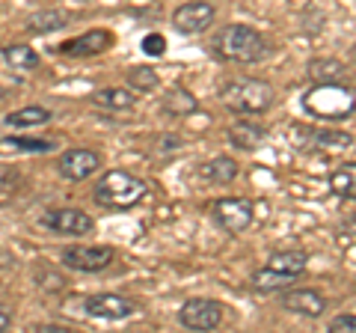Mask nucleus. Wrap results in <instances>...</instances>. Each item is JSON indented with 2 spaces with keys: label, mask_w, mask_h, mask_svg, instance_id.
I'll use <instances>...</instances> for the list:
<instances>
[{
  "label": "nucleus",
  "mask_w": 356,
  "mask_h": 333,
  "mask_svg": "<svg viewBox=\"0 0 356 333\" xmlns=\"http://www.w3.org/2000/svg\"><path fill=\"white\" fill-rule=\"evenodd\" d=\"M211 45H214L217 57L229 60V63H261L267 54H270V42L255 27H247V24L220 27Z\"/></svg>",
  "instance_id": "obj_1"
},
{
  "label": "nucleus",
  "mask_w": 356,
  "mask_h": 333,
  "mask_svg": "<svg viewBox=\"0 0 356 333\" xmlns=\"http://www.w3.org/2000/svg\"><path fill=\"white\" fill-rule=\"evenodd\" d=\"M220 102L238 116H259L273 107L276 93L270 84L259 81V77H235L220 90Z\"/></svg>",
  "instance_id": "obj_2"
},
{
  "label": "nucleus",
  "mask_w": 356,
  "mask_h": 333,
  "mask_svg": "<svg viewBox=\"0 0 356 333\" xmlns=\"http://www.w3.org/2000/svg\"><path fill=\"white\" fill-rule=\"evenodd\" d=\"M149 194V185L140 176H131L125 170H110L95 182V203L102 208H113V212H125V208L140 206Z\"/></svg>",
  "instance_id": "obj_3"
},
{
  "label": "nucleus",
  "mask_w": 356,
  "mask_h": 333,
  "mask_svg": "<svg viewBox=\"0 0 356 333\" xmlns=\"http://www.w3.org/2000/svg\"><path fill=\"white\" fill-rule=\"evenodd\" d=\"M303 110L321 122H341L353 116L356 95L350 86H341V84H315L303 95Z\"/></svg>",
  "instance_id": "obj_4"
},
{
  "label": "nucleus",
  "mask_w": 356,
  "mask_h": 333,
  "mask_svg": "<svg viewBox=\"0 0 356 333\" xmlns=\"http://www.w3.org/2000/svg\"><path fill=\"white\" fill-rule=\"evenodd\" d=\"M211 215H214L217 226L229 235H241L252 226V217H255V206L250 203L247 196H226V199H217L211 206Z\"/></svg>",
  "instance_id": "obj_5"
},
{
  "label": "nucleus",
  "mask_w": 356,
  "mask_h": 333,
  "mask_svg": "<svg viewBox=\"0 0 356 333\" xmlns=\"http://www.w3.org/2000/svg\"><path fill=\"white\" fill-rule=\"evenodd\" d=\"M116 259L113 247H104V244H72L60 253V262L72 271H83V274H98L104 271L110 262Z\"/></svg>",
  "instance_id": "obj_6"
},
{
  "label": "nucleus",
  "mask_w": 356,
  "mask_h": 333,
  "mask_svg": "<svg viewBox=\"0 0 356 333\" xmlns=\"http://www.w3.org/2000/svg\"><path fill=\"white\" fill-rule=\"evenodd\" d=\"M178 321L187 330H217L222 321V307L211 297H191L178 309Z\"/></svg>",
  "instance_id": "obj_7"
},
{
  "label": "nucleus",
  "mask_w": 356,
  "mask_h": 333,
  "mask_svg": "<svg viewBox=\"0 0 356 333\" xmlns=\"http://www.w3.org/2000/svg\"><path fill=\"white\" fill-rule=\"evenodd\" d=\"M42 226L54 235H89L95 229V220L81 208H54L42 215Z\"/></svg>",
  "instance_id": "obj_8"
},
{
  "label": "nucleus",
  "mask_w": 356,
  "mask_h": 333,
  "mask_svg": "<svg viewBox=\"0 0 356 333\" xmlns=\"http://www.w3.org/2000/svg\"><path fill=\"white\" fill-rule=\"evenodd\" d=\"M102 170V155L95 149H69L60 155V176L69 182H83Z\"/></svg>",
  "instance_id": "obj_9"
},
{
  "label": "nucleus",
  "mask_w": 356,
  "mask_h": 333,
  "mask_svg": "<svg viewBox=\"0 0 356 333\" xmlns=\"http://www.w3.org/2000/svg\"><path fill=\"white\" fill-rule=\"evenodd\" d=\"M214 6L211 3H202V0H193V3H184L175 9L172 15V27L178 33H184V36H196V33H202L211 27V21H214Z\"/></svg>",
  "instance_id": "obj_10"
},
{
  "label": "nucleus",
  "mask_w": 356,
  "mask_h": 333,
  "mask_svg": "<svg viewBox=\"0 0 356 333\" xmlns=\"http://www.w3.org/2000/svg\"><path fill=\"white\" fill-rule=\"evenodd\" d=\"M83 307L92 318H107V321H122V318L137 313V304L134 301H128V297H122V295H110V292L89 295Z\"/></svg>",
  "instance_id": "obj_11"
},
{
  "label": "nucleus",
  "mask_w": 356,
  "mask_h": 333,
  "mask_svg": "<svg viewBox=\"0 0 356 333\" xmlns=\"http://www.w3.org/2000/svg\"><path fill=\"white\" fill-rule=\"evenodd\" d=\"M282 307L288 313H297L306 318H321L327 309V301L315 288H282Z\"/></svg>",
  "instance_id": "obj_12"
},
{
  "label": "nucleus",
  "mask_w": 356,
  "mask_h": 333,
  "mask_svg": "<svg viewBox=\"0 0 356 333\" xmlns=\"http://www.w3.org/2000/svg\"><path fill=\"white\" fill-rule=\"evenodd\" d=\"M110 45H113V33L110 30H89L83 36L63 42L57 51L65 54V57H95V54L110 51Z\"/></svg>",
  "instance_id": "obj_13"
},
{
  "label": "nucleus",
  "mask_w": 356,
  "mask_h": 333,
  "mask_svg": "<svg viewBox=\"0 0 356 333\" xmlns=\"http://www.w3.org/2000/svg\"><path fill=\"white\" fill-rule=\"evenodd\" d=\"M264 137H267V131L259 125V122H250V119H238L235 125L229 128V140L235 143L238 149H255V146H261Z\"/></svg>",
  "instance_id": "obj_14"
},
{
  "label": "nucleus",
  "mask_w": 356,
  "mask_h": 333,
  "mask_svg": "<svg viewBox=\"0 0 356 333\" xmlns=\"http://www.w3.org/2000/svg\"><path fill=\"white\" fill-rule=\"evenodd\" d=\"M161 107H163L166 116H191V114L199 110V102L187 90H181V86H172V90L163 95Z\"/></svg>",
  "instance_id": "obj_15"
},
{
  "label": "nucleus",
  "mask_w": 356,
  "mask_h": 333,
  "mask_svg": "<svg viewBox=\"0 0 356 333\" xmlns=\"http://www.w3.org/2000/svg\"><path fill=\"white\" fill-rule=\"evenodd\" d=\"M309 77L315 84H341L344 81V63L332 60V57H321L309 63Z\"/></svg>",
  "instance_id": "obj_16"
},
{
  "label": "nucleus",
  "mask_w": 356,
  "mask_h": 333,
  "mask_svg": "<svg viewBox=\"0 0 356 333\" xmlns=\"http://www.w3.org/2000/svg\"><path fill=\"white\" fill-rule=\"evenodd\" d=\"M57 143L48 137H3L0 140V155H18V152H54Z\"/></svg>",
  "instance_id": "obj_17"
},
{
  "label": "nucleus",
  "mask_w": 356,
  "mask_h": 333,
  "mask_svg": "<svg viewBox=\"0 0 356 333\" xmlns=\"http://www.w3.org/2000/svg\"><path fill=\"white\" fill-rule=\"evenodd\" d=\"M306 265H309V256H306L303 250H280V253H273V256H270V262H267V268L300 277V274L306 271Z\"/></svg>",
  "instance_id": "obj_18"
},
{
  "label": "nucleus",
  "mask_w": 356,
  "mask_h": 333,
  "mask_svg": "<svg viewBox=\"0 0 356 333\" xmlns=\"http://www.w3.org/2000/svg\"><path fill=\"white\" fill-rule=\"evenodd\" d=\"M92 102L98 107H107V110H128V107L137 104V95L128 93V90H119V86H107V90L92 93Z\"/></svg>",
  "instance_id": "obj_19"
},
{
  "label": "nucleus",
  "mask_w": 356,
  "mask_h": 333,
  "mask_svg": "<svg viewBox=\"0 0 356 333\" xmlns=\"http://www.w3.org/2000/svg\"><path fill=\"white\" fill-rule=\"evenodd\" d=\"M202 176L214 185H229V182H235V176H238V161L226 158V155H217L214 161H208L202 166Z\"/></svg>",
  "instance_id": "obj_20"
},
{
  "label": "nucleus",
  "mask_w": 356,
  "mask_h": 333,
  "mask_svg": "<svg viewBox=\"0 0 356 333\" xmlns=\"http://www.w3.org/2000/svg\"><path fill=\"white\" fill-rule=\"evenodd\" d=\"M297 280L294 274H282V271H273V268H259L252 274V286L259 288V292H282V288H288Z\"/></svg>",
  "instance_id": "obj_21"
},
{
  "label": "nucleus",
  "mask_w": 356,
  "mask_h": 333,
  "mask_svg": "<svg viewBox=\"0 0 356 333\" xmlns=\"http://www.w3.org/2000/svg\"><path fill=\"white\" fill-rule=\"evenodd\" d=\"M51 110L48 107H39V104H30V107H21L15 114L6 116V125L13 128H33V125H44V122H51Z\"/></svg>",
  "instance_id": "obj_22"
},
{
  "label": "nucleus",
  "mask_w": 356,
  "mask_h": 333,
  "mask_svg": "<svg viewBox=\"0 0 356 333\" xmlns=\"http://www.w3.org/2000/svg\"><path fill=\"white\" fill-rule=\"evenodd\" d=\"M3 60L18 72L39 69V54L33 51L30 45H9V48H3Z\"/></svg>",
  "instance_id": "obj_23"
},
{
  "label": "nucleus",
  "mask_w": 356,
  "mask_h": 333,
  "mask_svg": "<svg viewBox=\"0 0 356 333\" xmlns=\"http://www.w3.org/2000/svg\"><path fill=\"white\" fill-rule=\"evenodd\" d=\"M330 187H332V194L341 196V199H353L356 194V166L348 164V166H341V170L332 173V179H330Z\"/></svg>",
  "instance_id": "obj_24"
},
{
  "label": "nucleus",
  "mask_w": 356,
  "mask_h": 333,
  "mask_svg": "<svg viewBox=\"0 0 356 333\" xmlns=\"http://www.w3.org/2000/svg\"><path fill=\"white\" fill-rule=\"evenodd\" d=\"M65 24H69V21H65V15L60 13V9H44V13H36L30 18L27 30L30 33H54V30H60Z\"/></svg>",
  "instance_id": "obj_25"
},
{
  "label": "nucleus",
  "mask_w": 356,
  "mask_h": 333,
  "mask_svg": "<svg viewBox=\"0 0 356 333\" xmlns=\"http://www.w3.org/2000/svg\"><path fill=\"white\" fill-rule=\"evenodd\" d=\"M128 84L134 93H154L161 86V77L154 69H149V65H137V69L128 72Z\"/></svg>",
  "instance_id": "obj_26"
},
{
  "label": "nucleus",
  "mask_w": 356,
  "mask_h": 333,
  "mask_svg": "<svg viewBox=\"0 0 356 333\" xmlns=\"http://www.w3.org/2000/svg\"><path fill=\"white\" fill-rule=\"evenodd\" d=\"M306 134L315 140L318 146H339L341 149V146H350V143H353V137L344 134V131H321V128H312V131H306Z\"/></svg>",
  "instance_id": "obj_27"
},
{
  "label": "nucleus",
  "mask_w": 356,
  "mask_h": 333,
  "mask_svg": "<svg viewBox=\"0 0 356 333\" xmlns=\"http://www.w3.org/2000/svg\"><path fill=\"white\" fill-rule=\"evenodd\" d=\"M143 51L149 54V57H163L166 54V39L161 33H149L146 39H143Z\"/></svg>",
  "instance_id": "obj_28"
},
{
  "label": "nucleus",
  "mask_w": 356,
  "mask_h": 333,
  "mask_svg": "<svg viewBox=\"0 0 356 333\" xmlns=\"http://www.w3.org/2000/svg\"><path fill=\"white\" fill-rule=\"evenodd\" d=\"M330 330L332 333H350V330H356V318H353V313H341V316H336L330 321Z\"/></svg>",
  "instance_id": "obj_29"
},
{
  "label": "nucleus",
  "mask_w": 356,
  "mask_h": 333,
  "mask_svg": "<svg viewBox=\"0 0 356 333\" xmlns=\"http://www.w3.org/2000/svg\"><path fill=\"white\" fill-rule=\"evenodd\" d=\"M170 149H181V137L163 134V137H161V143H154V152H170Z\"/></svg>",
  "instance_id": "obj_30"
},
{
  "label": "nucleus",
  "mask_w": 356,
  "mask_h": 333,
  "mask_svg": "<svg viewBox=\"0 0 356 333\" xmlns=\"http://www.w3.org/2000/svg\"><path fill=\"white\" fill-rule=\"evenodd\" d=\"M9 325H13V309L0 304V333H3V330H6Z\"/></svg>",
  "instance_id": "obj_31"
},
{
  "label": "nucleus",
  "mask_w": 356,
  "mask_h": 333,
  "mask_svg": "<svg viewBox=\"0 0 356 333\" xmlns=\"http://www.w3.org/2000/svg\"><path fill=\"white\" fill-rule=\"evenodd\" d=\"M33 330H39V333H72L69 327H63V325H42V327H33Z\"/></svg>",
  "instance_id": "obj_32"
}]
</instances>
